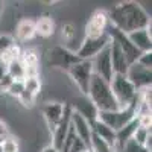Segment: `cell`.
<instances>
[{
  "label": "cell",
  "instance_id": "cell-5",
  "mask_svg": "<svg viewBox=\"0 0 152 152\" xmlns=\"http://www.w3.org/2000/svg\"><path fill=\"white\" fill-rule=\"evenodd\" d=\"M132 119H135V104L126 107L123 110L117 111H102L97 113V120L107 125L114 132L122 129L126 123H129Z\"/></svg>",
  "mask_w": 152,
  "mask_h": 152
},
{
  "label": "cell",
  "instance_id": "cell-19",
  "mask_svg": "<svg viewBox=\"0 0 152 152\" xmlns=\"http://www.w3.org/2000/svg\"><path fill=\"white\" fill-rule=\"evenodd\" d=\"M91 131H93L94 135H97L99 138H102L104 142H107L110 146L114 148V143H116V132L111 128H108L107 125H104L102 122H99L96 119L94 122H91Z\"/></svg>",
  "mask_w": 152,
  "mask_h": 152
},
{
  "label": "cell",
  "instance_id": "cell-1",
  "mask_svg": "<svg viewBox=\"0 0 152 152\" xmlns=\"http://www.w3.org/2000/svg\"><path fill=\"white\" fill-rule=\"evenodd\" d=\"M108 20L113 28L123 34H131L138 29H146L151 26V17L145 8L132 0L120 2L108 12Z\"/></svg>",
  "mask_w": 152,
  "mask_h": 152
},
{
  "label": "cell",
  "instance_id": "cell-8",
  "mask_svg": "<svg viewBox=\"0 0 152 152\" xmlns=\"http://www.w3.org/2000/svg\"><path fill=\"white\" fill-rule=\"evenodd\" d=\"M107 35L110 37L111 41H114V43L119 46V49L123 52V55H125V58H126V61H128L129 66L134 64V62H137V59L140 58L142 52L129 41L128 35L123 34V32H120V31L116 29V28H113L111 24H110L108 29H107Z\"/></svg>",
  "mask_w": 152,
  "mask_h": 152
},
{
  "label": "cell",
  "instance_id": "cell-4",
  "mask_svg": "<svg viewBox=\"0 0 152 152\" xmlns=\"http://www.w3.org/2000/svg\"><path fill=\"white\" fill-rule=\"evenodd\" d=\"M69 78L73 81V84L76 85L78 91L82 96H87L88 88H90V82L93 78V66L91 61H78L76 64H73L67 72Z\"/></svg>",
  "mask_w": 152,
  "mask_h": 152
},
{
  "label": "cell",
  "instance_id": "cell-40",
  "mask_svg": "<svg viewBox=\"0 0 152 152\" xmlns=\"http://www.w3.org/2000/svg\"><path fill=\"white\" fill-rule=\"evenodd\" d=\"M0 143H2V140H0Z\"/></svg>",
  "mask_w": 152,
  "mask_h": 152
},
{
  "label": "cell",
  "instance_id": "cell-7",
  "mask_svg": "<svg viewBox=\"0 0 152 152\" xmlns=\"http://www.w3.org/2000/svg\"><path fill=\"white\" fill-rule=\"evenodd\" d=\"M46 61L49 67L53 69H61V70H69L73 64H76L78 61H81L73 50L67 49L66 46H55L52 49H49V52L46 55Z\"/></svg>",
  "mask_w": 152,
  "mask_h": 152
},
{
  "label": "cell",
  "instance_id": "cell-26",
  "mask_svg": "<svg viewBox=\"0 0 152 152\" xmlns=\"http://www.w3.org/2000/svg\"><path fill=\"white\" fill-rule=\"evenodd\" d=\"M23 91H24L23 81H12L11 87L8 88V91H6V94H9L11 97H15V99H18V97H20V94H21Z\"/></svg>",
  "mask_w": 152,
  "mask_h": 152
},
{
  "label": "cell",
  "instance_id": "cell-20",
  "mask_svg": "<svg viewBox=\"0 0 152 152\" xmlns=\"http://www.w3.org/2000/svg\"><path fill=\"white\" fill-rule=\"evenodd\" d=\"M35 34L43 38L52 37L55 34V21L47 15L40 17L38 20H35Z\"/></svg>",
  "mask_w": 152,
  "mask_h": 152
},
{
  "label": "cell",
  "instance_id": "cell-33",
  "mask_svg": "<svg viewBox=\"0 0 152 152\" xmlns=\"http://www.w3.org/2000/svg\"><path fill=\"white\" fill-rule=\"evenodd\" d=\"M11 135V131H9V126L5 120L0 119V140H3V138L9 137Z\"/></svg>",
  "mask_w": 152,
  "mask_h": 152
},
{
  "label": "cell",
  "instance_id": "cell-11",
  "mask_svg": "<svg viewBox=\"0 0 152 152\" xmlns=\"http://www.w3.org/2000/svg\"><path fill=\"white\" fill-rule=\"evenodd\" d=\"M125 76L134 85V88H135L137 91L151 87V82H152V70H148V69L142 67L138 62L131 64L128 67V72H126Z\"/></svg>",
  "mask_w": 152,
  "mask_h": 152
},
{
  "label": "cell",
  "instance_id": "cell-10",
  "mask_svg": "<svg viewBox=\"0 0 152 152\" xmlns=\"http://www.w3.org/2000/svg\"><path fill=\"white\" fill-rule=\"evenodd\" d=\"M70 125L76 134V137L84 143V146L87 149H90V145H91V135H93V131H91V123L88 122L84 116H81L79 113H76L73 108H72V114H70Z\"/></svg>",
  "mask_w": 152,
  "mask_h": 152
},
{
  "label": "cell",
  "instance_id": "cell-18",
  "mask_svg": "<svg viewBox=\"0 0 152 152\" xmlns=\"http://www.w3.org/2000/svg\"><path fill=\"white\" fill-rule=\"evenodd\" d=\"M35 20L32 18H21L15 26V37L18 41H31L35 37Z\"/></svg>",
  "mask_w": 152,
  "mask_h": 152
},
{
  "label": "cell",
  "instance_id": "cell-2",
  "mask_svg": "<svg viewBox=\"0 0 152 152\" xmlns=\"http://www.w3.org/2000/svg\"><path fill=\"white\" fill-rule=\"evenodd\" d=\"M87 97L93 104V107L97 110V113L120 110L116 97H114V94L111 91L110 82L104 81L102 78H99V76H96V75H93V78H91Z\"/></svg>",
  "mask_w": 152,
  "mask_h": 152
},
{
  "label": "cell",
  "instance_id": "cell-22",
  "mask_svg": "<svg viewBox=\"0 0 152 152\" xmlns=\"http://www.w3.org/2000/svg\"><path fill=\"white\" fill-rule=\"evenodd\" d=\"M23 85H24V90L29 91L31 94L34 96H38L41 93V79L40 76H26L23 81Z\"/></svg>",
  "mask_w": 152,
  "mask_h": 152
},
{
  "label": "cell",
  "instance_id": "cell-15",
  "mask_svg": "<svg viewBox=\"0 0 152 152\" xmlns=\"http://www.w3.org/2000/svg\"><path fill=\"white\" fill-rule=\"evenodd\" d=\"M108 49H110V58H111V66H113L114 75H126L129 64H128V61H126L123 52L119 49V46L114 41L110 43Z\"/></svg>",
  "mask_w": 152,
  "mask_h": 152
},
{
  "label": "cell",
  "instance_id": "cell-31",
  "mask_svg": "<svg viewBox=\"0 0 152 152\" xmlns=\"http://www.w3.org/2000/svg\"><path fill=\"white\" fill-rule=\"evenodd\" d=\"M75 37H76V29H75L73 24H70V23L64 24V26H62V38H64L66 41H72Z\"/></svg>",
  "mask_w": 152,
  "mask_h": 152
},
{
  "label": "cell",
  "instance_id": "cell-25",
  "mask_svg": "<svg viewBox=\"0 0 152 152\" xmlns=\"http://www.w3.org/2000/svg\"><path fill=\"white\" fill-rule=\"evenodd\" d=\"M149 137H152L151 129L142 128V126H137V129H135V132L132 135V142H135L137 145H140V146H145V143H146V140H148Z\"/></svg>",
  "mask_w": 152,
  "mask_h": 152
},
{
  "label": "cell",
  "instance_id": "cell-24",
  "mask_svg": "<svg viewBox=\"0 0 152 152\" xmlns=\"http://www.w3.org/2000/svg\"><path fill=\"white\" fill-rule=\"evenodd\" d=\"M0 148H2V152H20V143L15 137H6L0 143Z\"/></svg>",
  "mask_w": 152,
  "mask_h": 152
},
{
  "label": "cell",
  "instance_id": "cell-21",
  "mask_svg": "<svg viewBox=\"0 0 152 152\" xmlns=\"http://www.w3.org/2000/svg\"><path fill=\"white\" fill-rule=\"evenodd\" d=\"M6 73L12 78V81H24V78H26V67L23 66V62L20 59H15L6 64Z\"/></svg>",
  "mask_w": 152,
  "mask_h": 152
},
{
  "label": "cell",
  "instance_id": "cell-34",
  "mask_svg": "<svg viewBox=\"0 0 152 152\" xmlns=\"http://www.w3.org/2000/svg\"><path fill=\"white\" fill-rule=\"evenodd\" d=\"M41 152H59L58 149H55L52 145H47V146H44L43 149H41Z\"/></svg>",
  "mask_w": 152,
  "mask_h": 152
},
{
  "label": "cell",
  "instance_id": "cell-13",
  "mask_svg": "<svg viewBox=\"0 0 152 152\" xmlns=\"http://www.w3.org/2000/svg\"><path fill=\"white\" fill-rule=\"evenodd\" d=\"M91 66H93V73L99 78H102L107 82H111L114 72H113V66H111V58H110V49L107 47L105 50H102L93 61H91Z\"/></svg>",
  "mask_w": 152,
  "mask_h": 152
},
{
  "label": "cell",
  "instance_id": "cell-38",
  "mask_svg": "<svg viewBox=\"0 0 152 152\" xmlns=\"http://www.w3.org/2000/svg\"><path fill=\"white\" fill-rule=\"evenodd\" d=\"M0 64H5V62H3V59H2V56H0Z\"/></svg>",
  "mask_w": 152,
  "mask_h": 152
},
{
  "label": "cell",
  "instance_id": "cell-16",
  "mask_svg": "<svg viewBox=\"0 0 152 152\" xmlns=\"http://www.w3.org/2000/svg\"><path fill=\"white\" fill-rule=\"evenodd\" d=\"M129 41L140 50V52H152V37H151V26L146 29H138L128 34Z\"/></svg>",
  "mask_w": 152,
  "mask_h": 152
},
{
  "label": "cell",
  "instance_id": "cell-23",
  "mask_svg": "<svg viewBox=\"0 0 152 152\" xmlns=\"http://www.w3.org/2000/svg\"><path fill=\"white\" fill-rule=\"evenodd\" d=\"M21 47L17 44V43H14L12 44L6 52L2 55V59H3V62L5 64H8V62H11V61H15V59H20L21 58Z\"/></svg>",
  "mask_w": 152,
  "mask_h": 152
},
{
  "label": "cell",
  "instance_id": "cell-17",
  "mask_svg": "<svg viewBox=\"0 0 152 152\" xmlns=\"http://www.w3.org/2000/svg\"><path fill=\"white\" fill-rule=\"evenodd\" d=\"M72 108H73L76 113H79L81 116H84L90 123L97 119V110L93 107V104L88 100L87 96H82V97H79V99H76V100H75V105H73Z\"/></svg>",
  "mask_w": 152,
  "mask_h": 152
},
{
  "label": "cell",
  "instance_id": "cell-3",
  "mask_svg": "<svg viewBox=\"0 0 152 152\" xmlns=\"http://www.w3.org/2000/svg\"><path fill=\"white\" fill-rule=\"evenodd\" d=\"M110 87L120 110L137 102V90L125 75H114L110 82Z\"/></svg>",
  "mask_w": 152,
  "mask_h": 152
},
{
  "label": "cell",
  "instance_id": "cell-32",
  "mask_svg": "<svg viewBox=\"0 0 152 152\" xmlns=\"http://www.w3.org/2000/svg\"><path fill=\"white\" fill-rule=\"evenodd\" d=\"M11 84H12V78L6 73L2 79H0V93H6L8 91V88L11 87Z\"/></svg>",
  "mask_w": 152,
  "mask_h": 152
},
{
  "label": "cell",
  "instance_id": "cell-27",
  "mask_svg": "<svg viewBox=\"0 0 152 152\" xmlns=\"http://www.w3.org/2000/svg\"><path fill=\"white\" fill-rule=\"evenodd\" d=\"M35 99H37V96H34V94H31L29 91L24 90V91L20 94V97H18V102H20L24 108H32V107L35 105Z\"/></svg>",
  "mask_w": 152,
  "mask_h": 152
},
{
  "label": "cell",
  "instance_id": "cell-37",
  "mask_svg": "<svg viewBox=\"0 0 152 152\" xmlns=\"http://www.w3.org/2000/svg\"><path fill=\"white\" fill-rule=\"evenodd\" d=\"M81 152H91L90 149H84V151H81Z\"/></svg>",
  "mask_w": 152,
  "mask_h": 152
},
{
  "label": "cell",
  "instance_id": "cell-36",
  "mask_svg": "<svg viewBox=\"0 0 152 152\" xmlns=\"http://www.w3.org/2000/svg\"><path fill=\"white\" fill-rule=\"evenodd\" d=\"M3 11H5V3H3V2H0V17H2Z\"/></svg>",
  "mask_w": 152,
  "mask_h": 152
},
{
  "label": "cell",
  "instance_id": "cell-12",
  "mask_svg": "<svg viewBox=\"0 0 152 152\" xmlns=\"http://www.w3.org/2000/svg\"><path fill=\"white\" fill-rule=\"evenodd\" d=\"M64 105L62 102H58V100H49L46 102L41 108V114H43V119L47 125V128L52 132L56 125L59 123V120L62 119V114H64Z\"/></svg>",
  "mask_w": 152,
  "mask_h": 152
},
{
  "label": "cell",
  "instance_id": "cell-39",
  "mask_svg": "<svg viewBox=\"0 0 152 152\" xmlns=\"http://www.w3.org/2000/svg\"><path fill=\"white\" fill-rule=\"evenodd\" d=\"M0 152H2V148H0Z\"/></svg>",
  "mask_w": 152,
  "mask_h": 152
},
{
  "label": "cell",
  "instance_id": "cell-9",
  "mask_svg": "<svg viewBox=\"0 0 152 152\" xmlns=\"http://www.w3.org/2000/svg\"><path fill=\"white\" fill-rule=\"evenodd\" d=\"M110 26L108 12L104 9H96L88 18L85 24V35L88 38H97L107 34V29Z\"/></svg>",
  "mask_w": 152,
  "mask_h": 152
},
{
  "label": "cell",
  "instance_id": "cell-14",
  "mask_svg": "<svg viewBox=\"0 0 152 152\" xmlns=\"http://www.w3.org/2000/svg\"><path fill=\"white\" fill-rule=\"evenodd\" d=\"M70 114H72V105L66 104L64 105V114H62V119L59 120V123L56 125V128L52 131V145L55 149H61L62 143H64L66 137L70 131Z\"/></svg>",
  "mask_w": 152,
  "mask_h": 152
},
{
  "label": "cell",
  "instance_id": "cell-35",
  "mask_svg": "<svg viewBox=\"0 0 152 152\" xmlns=\"http://www.w3.org/2000/svg\"><path fill=\"white\" fill-rule=\"evenodd\" d=\"M6 75V64H0V79Z\"/></svg>",
  "mask_w": 152,
  "mask_h": 152
},
{
  "label": "cell",
  "instance_id": "cell-29",
  "mask_svg": "<svg viewBox=\"0 0 152 152\" xmlns=\"http://www.w3.org/2000/svg\"><path fill=\"white\" fill-rule=\"evenodd\" d=\"M116 152H148V151H146L143 146L137 145L135 142L129 140V142L126 143L123 148H120V149H116Z\"/></svg>",
  "mask_w": 152,
  "mask_h": 152
},
{
  "label": "cell",
  "instance_id": "cell-6",
  "mask_svg": "<svg viewBox=\"0 0 152 152\" xmlns=\"http://www.w3.org/2000/svg\"><path fill=\"white\" fill-rule=\"evenodd\" d=\"M110 43H111V40L107 34L102 37H97V38L84 37L79 49L75 50V53L81 61H93L102 50H105L110 46Z\"/></svg>",
  "mask_w": 152,
  "mask_h": 152
},
{
  "label": "cell",
  "instance_id": "cell-30",
  "mask_svg": "<svg viewBox=\"0 0 152 152\" xmlns=\"http://www.w3.org/2000/svg\"><path fill=\"white\" fill-rule=\"evenodd\" d=\"M137 62L142 67H145L148 70H152V52H143L140 55V58L137 59Z\"/></svg>",
  "mask_w": 152,
  "mask_h": 152
},
{
  "label": "cell",
  "instance_id": "cell-28",
  "mask_svg": "<svg viewBox=\"0 0 152 152\" xmlns=\"http://www.w3.org/2000/svg\"><path fill=\"white\" fill-rule=\"evenodd\" d=\"M14 43H15L14 37H11L8 34H2V35H0V56H2Z\"/></svg>",
  "mask_w": 152,
  "mask_h": 152
}]
</instances>
